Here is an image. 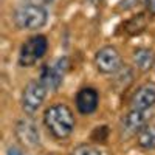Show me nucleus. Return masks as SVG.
<instances>
[{"instance_id":"obj_1","label":"nucleus","mask_w":155,"mask_h":155,"mask_svg":"<svg viewBox=\"0 0 155 155\" xmlns=\"http://www.w3.org/2000/svg\"><path fill=\"white\" fill-rule=\"evenodd\" d=\"M44 126L47 127L48 134L56 140L68 138L76 127L73 110L65 104L50 106L44 113Z\"/></svg>"},{"instance_id":"obj_2","label":"nucleus","mask_w":155,"mask_h":155,"mask_svg":"<svg viewBox=\"0 0 155 155\" xmlns=\"http://www.w3.org/2000/svg\"><path fill=\"white\" fill-rule=\"evenodd\" d=\"M12 22L19 30L36 31L42 28L48 22V11L44 6L36 5H19L12 11Z\"/></svg>"},{"instance_id":"obj_3","label":"nucleus","mask_w":155,"mask_h":155,"mask_svg":"<svg viewBox=\"0 0 155 155\" xmlns=\"http://www.w3.org/2000/svg\"><path fill=\"white\" fill-rule=\"evenodd\" d=\"M48 50V41L44 34H34L28 37L20 47L19 51V65L23 68L34 67L41 61Z\"/></svg>"},{"instance_id":"obj_4","label":"nucleus","mask_w":155,"mask_h":155,"mask_svg":"<svg viewBox=\"0 0 155 155\" xmlns=\"http://www.w3.org/2000/svg\"><path fill=\"white\" fill-rule=\"evenodd\" d=\"M70 68V59L67 56L58 58L54 62L51 64H45V65L41 67V73H39V78L41 81L48 90L51 92H56V90L62 85L64 76L67 74Z\"/></svg>"},{"instance_id":"obj_5","label":"nucleus","mask_w":155,"mask_h":155,"mask_svg":"<svg viewBox=\"0 0 155 155\" xmlns=\"http://www.w3.org/2000/svg\"><path fill=\"white\" fill-rule=\"evenodd\" d=\"M47 92H48V88L41 81H30L25 85L22 96H20L22 110L27 115H34L42 107L44 101L47 98Z\"/></svg>"},{"instance_id":"obj_6","label":"nucleus","mask_w":155,"mask_h":155,"mask_svg":"<svg viewBox=\"0 0 155 155\" xmlns=\"http://www.w3.org/2000/svg\"><path fill=\"white\" fill-rule=\"evenodd\" d=\"M95 67L102 74H115L123 67L120 51L113 45H106L99 48L95 54Z\"/></svg>"},{"instance_id":"obj_7","label":"nucleus","mask_w":155,"mask_h":155,"mask_svg":"<svg viewBox=\"0 0 155 155\" xmlns=\"http://www.w3.org/2000/svg\"><path fill=\"white\" fill-rule=\"evenodd\" d=\"M14 135L19 140V143L25 147H37L41 144V132L39 127L31 118H20L16 123Z\"/></svg>"},{"instance_id":"obj_8","label":"nucleus","mask_w":155,"mask_h":155,"mask_svg":"<svg viewBox=\"0 0 155 155\" xmlns=\"http://www.w3.org/2000/svg\"><path fill=\"white\" fill-rule=\"evenodd\" d=\"M149 115L147 110H135L132 109L129 113H126L121 120V134L124 137H134L138 135V132L147 124Z\"/></svg>"},{"instance_id":"obj_9","label":"nucleus","mask_w":155,"mask_h":155,"mask_svg":"<svg viewBox=\"0 0 155 155\" xmlns=\"http://www.w3.org/2000/svg\"><path fill=\"white\" fill-rule=\"evenodd\" d=\"M76 109L81 115H92L99 106V93L93 87H82L74 98Z\"/></svg>"},{"instance_id":"obj_10","label":"nucleus","mask_w":155,"mask_h":155,"mask_svg":"<svg viewBox=\"0 0 155 155\" xmlns=\"http://www.w3.org/2000/svg\"><path fill=\"white\" fill-rule=\"evenodd\" d=\"M132 109L135 110H149L155 106V82H144L137 88L130 99Z\"/></svg>"},{"instance_id":"obj_11","label":"nucleus","mask_w":155,"mask_h":155,"mask_svg":"<svg viewBox=\"0 0 155 155\" xmlns=\"http://www.w3.org/2000/svg\"><path fill=\"white\" fill-rule=\"evenodd\" d=\"M132 59H134V65L140 71H149L155 65V54H153V51L150 48H146V47L135 48L134 53H132Z\"/></svg>"},{"instance_id":"obj_12","label":"nucleus","mask_w":155,"mask_h":155,"mask_svg":"<svg viewBox=\"0 0 155 155\" xmlns=\"http://www.w3.org/2000/svg\"><path fill=\"white\" fill-rule=\"evenodd\" d=\"M146 27H147V16L144 12H140V14L127 19L124 23H121L120 31H123L127 36H138L146 30Z\"/></svg>"},{"instance_id":"obj_13","label":"nucleus","mask_w":155,"mask_h":155,"mask_svg":"<svg viewBox=\"0 0 155 155\" xmlns=\"http://www.w3.org/2000/svg\"><path fill=\"white\" fill-rule=\"evenodd\" d=\"M137 143L144 150L155 149V124H146L137 135Z\"/></svg>"},{"instance_id":"obj_14","label":"nucleus","mask_w":155,"mask_h":155,"mask_svg":"<svg viewBox=\"0 0 155 155\" xmlns=\"http://www.w3.org/2000/svg\"><path fill=\"white\" fill-rule=\"evenodd\" d=\"M115 74H116L115 84H118V88L120 90L126 88L129 84L132 82V79H134V71H132L130 67H121Z\"/></svg>"},{"instance_id":"obj_15","label":"nucleus","mask_w":155,"mask_h":155,"mask_svg":"<svg viewBox=\"0 0 155 155\" xmlns=\"http://www.w3.org/2000/svg\"><path fill=\"white\" fill-rule=\"evenodd\" d=\"M90 138H92L95 143H101V144L107 143L109 127H107V126H98V127H95L93 132H92V135H90Z\"/></svg>"},{"instance_id":"obj_16","label":"nucleus","mask_w":155,"mask_h":155,"mask_svg":"<svg viewBox=\"0 0 155 155\" xmlns=\"http://www.w3.org/2000/svg\"><path fill=\"white\" fill-rule=\"evenodd\" d=\"M70 155H101V152L90 144H79L71 150Z\"/></svg>"},{"instance_id":"obj_17","label":"nucleus","mask_w":155,"mask_h":155,"mask_svg":"<svg viewBox=\"0 0 155 155\" xmlns=\"http://www.w3.org/2000/svg\"><path fill=\"white\" fill-rule=\"evenodd\" d=\"M23 3H27V5H36V6H47V5H51L54 2V0H22Z\"/></svg>"},{"instance_id":"obj_18","label":"nucleus","mask_w":155,"mask_h":155,"mask_svg":"<svg viewBox=\"0 0 155 155\" xmlns=\"http://www.w3.org/2000/svg\"><path fill=\"white\" fill-rule=\"evenodd\" d=\"M141 2L144 3L146 9L150 12V14H153V16H155V0H141Z\"/></svg>"},{"instance_id":"obj_19","label":"nucleus","mask_w":155,"mask_h":155,"mask_svg":"<svg viewBox=\"0 0 155 155\" xmlns=\"http://www.w3.org/2000/svg\"><path fill=\"white\" fill-rule=\"evenodd\" d=\"M6 155H23V153H22L20 149H17V147H14V146H11V147H8Z\"/></svg>"},{"instance_id":"obj_20","label":"nucleus","mask_w":155,"mask_h":155,"mask_svg":"<svg viewBox=\"0 0 155 155\" xmlns=\"http://www.w3.org/2000/svg\"><path fill=\"white\" fill-rule=\"evenodd\" d=\"M85 2H88V3H92V5H96L98 2H101V0H85Z\"/></svg>"}]
</instances>
